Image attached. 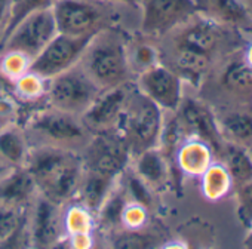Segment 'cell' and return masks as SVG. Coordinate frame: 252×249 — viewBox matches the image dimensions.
Segmentation results:
<instances>
[{"instance_id":"35","label":"cell","mask_w":252,"mask_h":249,"mask_svg":"<svg viewBox=\"0 0 252 249\" xmlns=\"http://www.w3.org/2000/svg\"><path fill=\"white\" fill-rule=\"evenodd\" d=\"M242 58L245 60V62L252 68V40L248 42V45L245 46V51H243V55Z\"/></svg>"},{"instance_id":"16","label":"cell","mask_w":252,"mask_h":249,"mask_svg":"<svg viewBox=\"0 0 252 249\" xmlns=\"http://www.w3.org/2000/svg\"><path fill=\"white\" fill-rule=\"evenodd\" d=\"M131 171L155 193L165 190L174 183V172H177L159 147L144 150L132 157Z\"/></svg>"},{"instance_id":"36","label":"cell","mask_w":252,"mask_h":249,"mask_svg":"<svg viewBox=\"0 0 252 249\" xmlns=\"http://www.w3.org/2000/svg\"><path fill=\"white\" fill-rule=\"evenodd\" d=\"M243 246L252 249V227L249 230H246V236H245V240H243Z\"/></svg>"},{"instance_id":"37","label":"cell","mask_w":252,"mask_h":249,"mask_svg":"<svg viewBox=\"0 0 252 249\" xmlns=\"http://www.w3.org/2000/svg\"><path fill=\"white\" fill-rule=\"evenodd\" d=\"M111 2H119V3H126V5H134V6H138L140 0H111Z\"/></svg>"},{"instance_id":"6","label":"cell","mask_w":252,"mask_h":249,"mask_svg":"<svg viewBox=\"0 0 252 249\" xmlns=\"http://www.w3.org/2000/svg\"><path fill=\"white\" fill-rule=\"evenodd\" d=\"M102 89L91 79L80 64L48 80L45 101L61 111L82 116Z\"/></svg>"},{"instance_id":"5","label":"cell","mask_w":252,"mask_h":249,"mask_svg":"<svg viewBox=\"0 0 252 249\" xmlns=\"http://www.w3.org/2000/svg\"><path fill=\"white\" fill-rule=\"evenodd\" d=\"M163 120L165 111L134 85L117 126V132L128 144L132 157L159 146Z\"/></svg>"},{"instance_id":"39","label":"cell","mask_w":252,"mask_h":249,"mask_svg":"<svg viewBox=\"0 0 252 249\" xmlns=\"http://www.w3.org/2000/svg\"><path fill=\"white\" fill-rule=\"evenodd\" d=\"M246 2H248V5L251 6V9H252V0H246Z\"/></svg>"},{"instance_id":"15","label":"cell","mask_w":252,"mask_h":249,"mask_svg":"<svg viewBox=\"0 0 252 249\" xmlns=\"http://www.w3.org/2000/svg\"><path fill=\"white\" fill-rule=\"evenodd\" d=\"M134 88V82L102 89L91 107L80 116L91 134L117 131L126 101Z\"/></svg>"},{"instance_id":"24","label":"cell","mask_w":252,"mask_h":249,"mask_svg":"<svg viewBox=\"0 0 252 249\" xmlns=\"http://www.w3.org/2000/svg\"><path fill=\"white\" fill-rule=\"evenodd\" d=\"M220 157L233 180L234 190L252 181V155L249 149L225 143Z\"/></svg>"},{"instance_id":"12","label":"cell","mask_w":252,"mask_h":249,"mask_svg":"<svg viewBox=\"0 0 252 249\" xmlns=\"http://www.w3.org/2000/svg\"><path fill=\"white\" fill-rule=\"evenodd\" d=\"M231 31L237 30L222 26L218 21L197 12L186 24H183L181 27H178L177 30H174L158 42L190 48L212 57L214 52L218 51L220 45L225 42L227 36Z\"/></svg>"},{"instance_id":"32","label":"cell","mask_w":252,"mask_h":249,"mask_svg":"<svg viewBox=\"0 0 252 249\" xmlns=\"http://www.w3.org/2000/svg\"><path fill=\"white\" fill-rule=\"evenodd\" d=\"M237 199V219L245 230L252 227V181L236 188Z\"/></svg>"},{"instance_id":"13","label":"cell","mask_w":252,"mask_h":249,"mask_svg":"<svg viewBox=\"0 0 252 249\" xmlns=\"http://www.w3.org/2000/svg\"><path fill=\"white\" fill-rule=\"evenodd\" d=\"M134 85L165 113L175 111L184 96L183 79L163 62L141 71L135 76Z\"/></svg>"},{"instance_id":"17","label":"cell","mask_w":252,"mask_h":249,"mask_svg":"<svg viewBox=\"0 0 252 249\" xmlns=\"http://www.w3.org/2000/svg\"><path fill=\"white\" fill-rule=\"evenodd\" d=\"M199 12L237 31H252V9L246 0H196Z\"/></svg>"},{"instance_id":"38","label":"cell","mask_w":252,"mask_h":249,"mask_svg":"<svg viewBox=\"0 0 252 249\" xmlns=\"http://www.w3.org/2000/svg\"><path fill=\"white\" fill-rule=\"evenodd\" d=\"M9 169V166H6V165H3L2 162H0V175H2V174H5L6 171Z\"/></svg>"},{"instance_id":"22","label":"cell","mask_w":252,"mask_h":249,"mask_svg":"<svg viewBox=\"0 0 252 249\" xmlns=\"http://www.w3.org/2000/svg\"><path fill=\"white\" fill-rule=\"evenodd\" d=\"M29 153L30 144L20 123L0 128V162L9 168L24 166Z\"/></svg>"},{"instance_id":"1","label":"cell","mask_w":252,"mask_h":249,"mask_svg":"<svg viewBox=\"0 0 252 249\" xmlns=\"http://www.w3.org/2000/svg\"><path fill=\"white\" fill-rule=\"evenodd\" d=\"M24 166L30 172L40 196L60 205L74 200L83 175V163L79 152L33 146Z\"/></svg>"},{"instance_id":"9","label":"cell","mask_w":252,"mask_h":249,"mask_svg":"<svg viewBox=\"0 0 252 249\" xmlns=\"http://www.w3.org/2000/svg\"><path fill=\"white\" fill-rule=\"evenodd\" d=\"M80 157L85 171L116 180L129 168L132 160L128 144L117 131L92 134L80 152Z\"/></svg>"},{"instance_id":"34","label":"cell","mask_w":252,"mask_h":249,"mask_svg":"<svg viewBox=\"0 0 252 249\" xmlns=\"http://www.w3.org/2000/svg\"><path fill=\"white\" fill-rule=\"evenodd\" d=\"M14 0H0V51L12 24Z\"/></svg>"},{"instance_id":"3","label":"cell","mask_w":252,"mask_h":249,"mask_svg":"<svg viewBox=\"0 0 252 249\" xmlns=\"http://www.w3.org/2000/svg\"><path fill=\"white\" fill-rule=\"evenodd\" d=\"M18 123L27 135L30 147L49 146L80 153L92 137L80 116L61 111L46 102L21 111Z\"/></svg>"},{"instance_id":"40","label":"cell","mask_w":252,"mask_h":249,"mask_svg":"<svg viewBox=\"0 0 252 249\" xmlns=\"http://www.w3.org/2000/svg\"><path fill=\"white\" fill-rule=\"evenodd\" d=\"M249 152H251V155H252V146L249 147Z\"/></svg>"},{"instance_id":"31","label":"cell","mask_w":252,"mask_h":249,"mask_svg":"<svg viewBox=\"0 0 252 249\" xmlns=\"http://www.w3.org/2000/svg\"><path fill=\"white\" fill-rule=\"evenodd\" d=\"M27 211L0 203V245H2L20 225V222L27 215Z\"/></svg>"},{"instance_id":"20","label":"cell","mask_w":252,"mask_h":249,"mask_svg":"<svg viewBox=\"0 0 252 249\" xmlns=\"http://www.w3.org/2000/svg\"><path fill=\"white\" fill-rule=\"evenodd\" d=\"M221 137L225 143L236 144L245 149L252 146V110L231 107L215 113Z\"/></svg>"},{"instance_id":"10","label":"cell","mask_w":252,"mask_h":249,"mask_svg":"<svg viewBox=\"0 0 252 249\" xmlns=\"http://www.w3.org/2000/svg\"><path fill=\"white\" fill-rule=\"evenodd\" d=\"M89 40L91 37L58 33L30 62L29 71L40 76L45 80H49L70 70L80 62Z\"/></svg>"},{"instance_id":"11","label":"cell","mask_w":252,"mask_h":249,"mask_svg":"<svg viewBox=\"0 0 252 249\" xmlns=\"http://www.w3.org/2000/svg\"><path fill=\"white\" fill-rule=\"evenodd\" d=\"M64 208L65 205H60L45 196H36L27 212L33 248H55L67 242Z\"/></svg>"},{"instance_id":"27","label":"cell","mask_w":252,"mask_h":249,"mask_svg":"<svg viewBox=\"0 0 252 249\" xmlns=\"http://www.w3.org/2000/svg\"><path fill=\"white\" fill-rule=\"evenodd\" d=\"M220 82L231 93H252V68L242 57L234 58L224 67Z\"/></svg>"},{"instance_id":"28","label":"cell","mask_w":252,"mask_h":249,"mask_svg":"<svg viewBox=\"0 0 252 249\" xmlns=\"http://www.w3.org/2000/svg\"><path fill=\"white\" fill-rule=\"evenodd\" d=\"M48 80L42 79L40 76L27 71L23 76L12 80V95L20 104H39L46 102L45 93H46Z\"/></svg>"},{"instance_id":"21","label":"cell","mask_w":252,"mask_h":249,"mask_svg":"<svg viewBox=\"0 0 252 249\" xmlns=\"http://www.w3.org/2000/svg\"><path fill=\"white\" fill-rule=\"evenodd\" d=\"M117 180L83 169V175L73 202L85 206L95 215V212L101 208V205L113 190Z\"/></svg>"},{"instance_id":"2","label":"cell","mask_w":252,"mask_h":249,"mask_svg":"<svg viewBox=\"0 0 252 249\" xmlns=\"http://www.w3.org/2000/svg\"><path fill=\"white\" fill-rule=\"evenodd\" d=\"M52 12L58 33L80 37H92L111 27L134 33L128 20L131 15H140L138 6L111 0H55Z\"/></svg>"},{"instance_id":"25","label":"cell","mask_w":252,"mask_h":249,"mask_svg":"<svg viewBox=\"0 0 252 249\" xmlns=\"http://www.w3.org/2000/svg\"><path fill=\"white\" fill-rule=\"evenodd\" d=\"M202 196L208 202H220L233 190V180L221 160H214L199 177Z\"/></svg>"},{"instance_id":"23","label":"cell","mask_w":252,"mask_h":249,"mask_svg":"<svg viewBox=\"0 0 252 249\" xmlns=\"http://www.w3.org/2000/svg\"><path fill=\"white\" fill-rule=\"evenodd\" d=\"M126 52H128V61L134 79L141 71L162 62V55L158 42L144 37L138 31L129 33L128 43H126Z\"/></svg>"},{"instance_id":"7","label":"cell","mask_w":252,"mask_h":249,"mask_svg":"<svg viewBox=\"0 0 252 249\" xmlns=\"http://www.w3.org/2000/svg\"><path fill=\"white\" fill-rule=\"evenodd\" d=\"M57 34L52 6L34 9L9 30L0 52H17L33 61Z\"/></svg>"},{"instance_id":"4","label":"cell","mask_w":252,"mask_h":249,"mask_svg":"<svg viewBox=\"0 0 252 249\" xmlns=\"http://www.w3.org/2000/svg\"><path fill=\"white\" fill-rule=\"evenodd\" d=\"M129 33L111 27L91 37L79 64L101 89L134 82L126 52Z\"/></svg>"},{"instance_id":"33","label":"cell","mask_w":252,"mask_h":249,"mask_svg":"<svg viewBox=\"0 0 252 249\" xmlns=\"http://www.w3.org/2000/svg\"><path fill=\"white\" fill-rule=\"evenodd\" d=\"M149 209L137 202L129 200L126 203L122 215V227L125 228H143L149 221Z\"/></svg>"},{"instance_id":"8","label":"cell","mask_w":252,"mask_h":249,"mask_svg":"<svg viewBox=\"0 0 252 249\" xmlns=\"http://www.w3.org/2000/svg\"><path fill=\"white\" fill-rule=\"evenodd\" d=\"M138 33L160 40L199 12L196 0H140Z\"/></svg>"},{"instance_id":"29","label":"cell","mask_w":252,"mask_h":249,"mask_svg":"<svg viewBox=\"0 0 252 249\" xmlns=\"http://www.w3.org/2000/svg\"><path fill=\"white\" fill-rule=\"evenodd\" d=\"M64 225L67 237L71 234H94L95 233V218L94 214L85 206L71 202L64 208Z\"/></svg>"},{"instance_id":"19","label":"cell","mask_w":252,"mask_h":249,"mask_svg":"<svg viewBox=\"0 0 252 249\" xmlns=\"http://www.w3.org/2000/svg\"><path fill=\"white\" fill-rule=\"evenodd\" d=\"M215 160L214 149L200 138L187 137L174 155V168L184 177L199 178Z\"/></svg>"},{"instance_id":"26","label":"cell","mask_w":252,"mask_h":249,"mask_svg":"<svg viewBox=\"0 0 252 249\" xmlns=\"http://www.w3.org/2000/svg\"><path fill=\"white\" fill-rule=\"evenodd\" d=\"M107 240V245L116 249H146L153 248L158 245L156 234L149 231L146 227L143 228H117L105 236H102Z\"/></svg>"},{"instance_id":"18","label":"cell","mask_w":252,"mask_h":249,"mask_svg":"<svg viewBox=\"0 0 252 249\" xmlns=\"http://www.w3.org/2000/svg\"><path fill=\"white\" fill-rule=\"evenodd\" d=\"M37 194V187L26 166L9 168L0 175V203L27 211Z\"/></svg>"},{"instance_id":"30","label":"cell","mask_w":252,"mask_h":249,"mask_svg":"<svg viewBox=\"0 0 252 249\" xmlns=\"http://www.w3.org/2000/svg\"><path fill=\"white\" fill-rule=\"evenodd\" d=\"M30 60L17 52H0V70L9 79L15 80L30 68Z\"/></svg>"},{"instance_id":"14","label":"cell","mask_w":252,"mask_h":249,"mask_svg":"<svg viewBox=\"0 0 252 249\" xmlns=\"http://www.w3.org/2000/svg\"><path fill=\"white\" fill-rule=\"evenodd\" d=\"M175 114L186 138L194 137L203 140L214 149L215 156H220L225 141L221 137L215 111H212L205 101L184 95L180 107L175 110Z\"/></svg>"}]
</instances>
